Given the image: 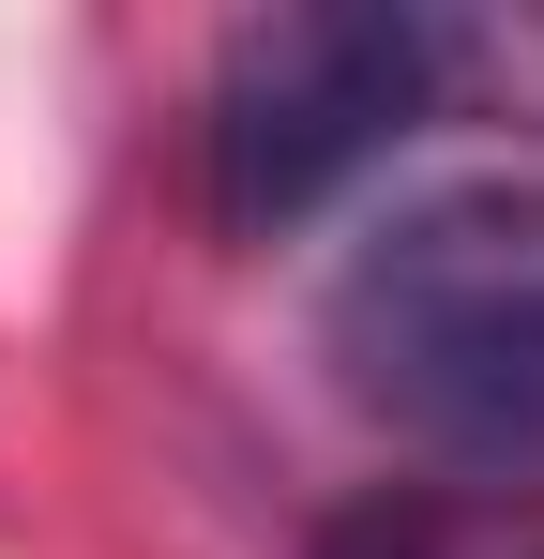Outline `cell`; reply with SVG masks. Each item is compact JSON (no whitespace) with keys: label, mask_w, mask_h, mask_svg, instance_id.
Here are the masks:
<instances>
[{"label":"cell","mask_w":544,"mask_h":559,"mask_svg":"<svg viewBox=\"0 0 544 559\" xmlns=\"http://www.w3.org/2000/svg\"><path fill=\"white\" fill-rule=\"evenodd\" d=\"M318 364L378 439L453 484L544 468V182H439L393 197L318 287Z\"/></svg>","instance_id":"obj_1"},{"label":"cell","mask_w":544,"mask_h":559,"mask_svg":"<svg viewBox=\"0 0 544 559\" xmlns=\"http://www.w3.org/2000/svg\"><path fill=\"white\" fill-rule=\"evenodd\" d=\"M453 61H469V31L439 15H258V31H227V61H212V106H197V167H212V212L272 242V227H303L318 197H348L378 152H409L424 121H439Z\"/></svg>","instance_id":"obj_2"},{"label":"cell","mask_w":544,"mask_h":559,"mask_svg":"<svg viewBox=\"0 0 544 559\" xmlns=\"http://www.w3.org/2000/svg\"><path fill=\"white\" fill-rule=\"evenodd\" d=\"M318 559H544V514L484 499V484H439V499H378V514H348Z\"/></svg>","instance_id":"obj_3"}]
</instances>
